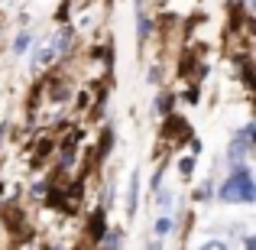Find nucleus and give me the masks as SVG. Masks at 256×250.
Listing matches in <instances>:
<instances>
[{"instance_id":"f257e3e1","label":"nucleus","mask_w":256,"mask_h":250,"mask_svg":"<svg viewBox=\"0 0 256 250\" xmlns=\"http://www.w3.org/2000/svg\"><path fill=\"white\" fill-rule=\"evenodd\" d=\"M220 198L224 201H253L256 188H253V179H250V169H244V166L234 169V175L220 188Z\"/></svg>"},{"instance_id":"f03ea898","label":"nucleus","mask_w":256,"mask_h":250,"mask_svg":"<svg viewBox=\"0 0 256 250\" xmlns=\"http://www.w3.org/2000/svg\"><path fill=\"white\" fill-rule=\"evenodd\" d=\"M250 140H253V124H246L244 130H240V137L230 143V153H227V156H230L234 163H240V159L246 156V150H250Z\"/></svg>"},{"instance_id":"7ed1b4c3","label":"nucleus","mask_w":256,"mask_h":250,"mask_svg":"<svg viewBox=\"0 0 256 250\" xmlns=\"http://www.w3.org/2000/svg\"><path fill=\"white\" fill-rule=\"evenodd\" d=\"M52 59H56V46H42V49L36 52V59H32V65H36V69H46Z\"/></svg>"},{"instance_id":"20e7f679","label":"nucleus","mask_w":256,"mask_h":250,"mask_svg":"<svg viewBox=\"0 0 256 250\" xmlns=\"http://www.w3.org/2000/svg\"><path fill=\"white\" fill-rule=\"evenodd\" d=\"M136 185H140V179H136V175H133V179H130V195H126V211H136Z\"/></svg>"},{"instance_id":"39448f33","label":"nucleus","mask_w":256,"mask_h":250,"mask_svg":"<svg viewBox=\"0 0 256 250\" xmlns=\"http://www.w3.org/2000/svg\"><path fill=\"white\" fill-rule=\"evenodd\" d=\"M30 43H32V36H30V33H20V36H16V43H13V52H16V56H23V52L30 49Z\"/></svg>"},{"instance_id":"423d86ee","label":"nucleus","mask_w":256,"mask_h":250,"mask_svg":"<svg viewBox=\"0 0 256 250\" xmlns=\"http://www.w3.org/2000/svg\"><path fill=\"white\" fill-rule=\"evenodd\" d=\"M156 231H159V234H169V231H172V218H159V221H156Z\"/></svg>"},{"instance_id":"0eeeda50","label":"nucleus","mask_w":256,"mask_h":250,"mask_svg":"<svg viewBox=\"0 0 256 250\" xmlns=\"http://www.w3.org/2000/svg\"><path fill=\"white\" fill-rule=\"evenodd\" d=\"M198 250H227V244L224 240H208V244H201Z\"/></svg>"},{"instance_id":"6e6552de","label":"nucleus","mask_w":256,"mask_h":250,"mask_svg":"<svg viewBox=\"0 0 256 250\" xmlns=\"http://www.w3.org/2000/svg\"><path fill=\"white\" fill-rule=\"evenodd\" d=\"M194 198H198V201L211 198V185H208V182H204V185H198V192H194Z\"/></svg>"},{"instance_id":"1a4fd4ad","label":"nucleus","mask_w":256,"mask_h":250,"mask_svg":"<svg viewBox=\"0 0 256 250\" xmlns=\"http://www.w3.org/2000/svg\"><path fill=\"white\" fill-rule=\"evenodd\" d=\"M192 166H194L192 159H182V175H192Z\"/></svg>"},{"instance_id":"9d476101","label":"nucleus","mask_w":256,"mask_h":250,"mask_svg":"<svg viewBox=\"0 0 256 250\" xmlns=\"http://www.w3.org/2000/svg\"><path fill=\"white\" fill-rule=\"evenodd\" d=\"M150 250H162V247H159V244H150Z\"/></svg>"}]
</instances>
